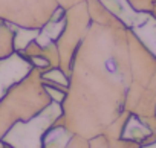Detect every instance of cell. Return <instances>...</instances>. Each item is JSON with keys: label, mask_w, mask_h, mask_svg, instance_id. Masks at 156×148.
Here are the masks:
<instances>
[{"label": "cell", "mask_w": 156, "mask_h": 148, "mask_svg": "<svg viewBox=\"0 0 156 148\" xmlns=\"http://www.w3.org/2000/svg\"><path fill=\"white\" fill-rule=\"evenodd\" d=\"M90 25L69 70L55 124L92 139L116 140L130 115L156 116V57L100 0H87Z\"/></svg>", "instance_id": "6da1fadb"}, {"label": "cell", "mask_w": 156, "mask_h": 148, "mask_svg": "<svg viewBox=\"0 0 156 148\" xmlns=\"http://www.w3.org/2000/svg\"><path fill=\"white\" fill-rule=\"evenodd\" d=\"M41 69L32 67L0 99V140L16 122L32 119L51 104L52 98L41 81Z\"/></svg>", "instance_id": "7a4b0ae2"}, {"label": "cell", "mask_w": 156, "mask_h": 148, "mask_svg": "<svg viewBox=\"0 0 156 148\" xmlns=\"http://www.w3.org/2000/svg\"><path fill=\"white\" fill-rule=\"evenodd\" d=\"M63 115L61 104L57 101H51V104L41 110L32 119L23 122H16L8 133L2 137L6 146L23 148V146H43V136L44 133L57 122V119Z\"/></svg>", "instance_id": "3957f363"}, {"label": "cell", "mask_w": 156, "mask_h": 148, "mask_svg": "<svg viewBox=\"0 0 156 148\" xmlns=\"http://www.w3.org/2000/svg\"><path fill=\"white\" fill-rule=\"evenodd\" d=\"M66 23L61 35L57 38L55 44L58 49L60 55V69L69 77V70H70V61L80 46L81 40L86 35V31L92 22L90 14H89V6H87V0L81 3H76L72 8L66 9Z\"/></svg>", "instance_id": "277c9868"}, {"label": "cell", "mask_w": 156, "mask_h": 148, "mask_svg": "<svg viewBox=\"0 0 156 148\" xmlns=\"http://www.w3.org/2000/svg\"><path fill=\"white\" fill-rule=\"evenodd\" d=\"M58 6L57 0H0V19L16 26L40 29Z\"/></svg>", "instance_id": "5b68a950"}, {"label": "cell", "mask_w": 156, "mask_h": 148, "mask_svg": "<svg viewBox=\"0 0 156 148\" xmlns=\"http://www.w3.org/2000/svg\"><path fill=\"white\" fill-rule=\"evenodd\" d=\"M32 64L20 52L14 50L11 55L0 58V99H2L9 87L23 80L32 70Z\"/></svg>", "instance_id": "8992f818"}, {"label": "cell", "mask_w": 156, "mask_h": 148, "mask_svg": "<svg viewBox=\"0 0 156 148\" xmlns=\"http://www.w3.org/2000/svg\"><path fill=\"white\" fill-rule=\"evenodd\" d=\"M100 2L129 28H133V26L139 25L148 15L145 12H136L129 5L127 0H100Z\"/></svg>", "instance_id": "52a82bcc"}, {"label": "cell", "mask_w": 156, "mask_h": 148, "mask_svg": "<svg viewBox=\"0 0 156 148\" xmlns=\"http://www.w3.org/2000/svg\"><path fill=\"white\" fill-rule=\"evenodd\" d=\"M132 31L147 46V49L156 57V17L148 14L139 25L133 26Z\"/></svg>", "instance_id": "ba28073f"}, {"label": "cell", "mask_w": 156, "mask_h": 148, "mask_svg": "<svg viewBox=\"0 0 156 148\" xmlns=\"http://www.w3.org/2000/svg\"><path fill=\"white\" fill-rule=\"evenodd\" d=\"M72 136L73 133L69 128L60 124H54L43 136V146L44 148H60V146L64 148L67 146Z\"/></svg>", "instance_id": "9c48e42d"}, {"label": "cell", "mask_w": 156, "mask_h": 148, "mask_svg": "<svg viewBox=\"0 0 156 148\" xmlns=\"http://www.w3.org/2000/svg\"><path fill=\"white\" fill-rule=\"evenodd\" d=\"M14 26L0 19V58L11 55L14 49Z\"/></svg>", "instance_id": "30bf717a"}, {"label": "cell", "mask_w": 156, "mask_h": 148, "mask_svg": "<svg viewBox=\"0 0 156 148\" xmlns=\"http://www.w3.org/2000/svg\"><path fill=\"white\" fill-rule=\"evenodd\" d=\"M38 28H25V26H14V49L20 52L25 49L31 41H34L38 35Z\"/></svg>", "instance_id": "8fae6325"}, {"label": "cell", "mask_w": 156, "mask_h": 148, "mask_svg": "<svg viewBox=\"0 0 156 148\" xmlns=\"http://www.w3.org/2000/svg\"><path fill=\"white\" fill-rule=\"evenodd\" d=\"M136 12H145L156 17V0H127Z\"/></svg>", "instance_id": "7c38bea8"}, {"label": "cell", "mask_w": 156, "mask_h": 148, "mask_svg": "<svg viewBox=\"0 0 156 148\" xmlns=\"http://www.w3.org/2000/svg\"><path fill=\"white\" fill-rule=\"evenodd\" d=\"M41 78L43 80H49V81H54V83H58V84H63V86H67L69 87V77L60 69V67H51L49 70L43 72L41 73Z\"/></svg>", "instance_id": "4fadbf2b"}, {"label": "cell", "mask_w": 156, "mask_h": 148, "mask_svg": "<svg viewBox=\"0 0 156 148\" xmlns=\"http://www.w3.org/2000/svg\"><path fill=\"white\" fill-rule=\"evenodd\" d=\"M81 2H86V0H57V3H58L63 9H69V8H72L73 5L81 3Z\"/></svg>", "instance_id": "5bb4252c"}, {"label": "cell", "mask_w": 156, "mask_h": 148, "mask_svg": "<svg viewBox=\"0 0 156 148\" xmlns=\"http://www.w3.org/2000/svg\"><path fill=\"white\" fill-rule=\"evenodd\" d=\"M151 146H156V142H154V143H153V145H151Z\"/></svg>", "instance_id": "9a60e30c"}]
</instances>
